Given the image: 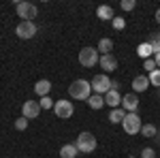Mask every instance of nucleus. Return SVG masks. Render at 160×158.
Instances as JSON below:
<instances>
[{"label": "nucleus", "mask_w": 160, "mask_h": 158, "mask_svg": "<svg viewBox=\"0 0 160 158\" xmlns=\"http://www.w3.org/2000/svg\"><path fill=\"white\" fill-rule=\"evenodd\" d=\"M49 90H51V81H49V79H38L37 84H34V92H37L41 98L47 96V94H49Z\"/></svg>", "instance_id": "14"}, {"label": "nucleus", "mask_w": 160, "mask_h": 158, "mask_svg": "<svg viewBox=\"0 0 160 158\" xmlns=\"http://www.w3.org/2000/svg\"><path fill=\"white\" fill-rule=\"evenodd\" d=\"M105 105H109L111 109H118V107L122 105V94H120L118 90H109V92L105 94Z\"/></svg>", "instance_id": "12"}, {"label": "nucleus", "mask_w": 160, "mask_h": 158, "mask_svg": "<svg viewBox=\"0 0 160 158\" xmlns=\"http://www.w3.org/2000/svg\"><path fill=\"white\" fill-rule=\"evenodd\" d=\"M156 22H158V24H160V9H158V11H156Z\"/></svg>", "instance_id": "31"}, {"label": "nucleus", "mask_w": 160, "mask_h": 158, "mask_svg": "<svg viewBox=\"0 0 160 158\" xmlns=\"http://www.w3.org/2000/svg\"><path fill=\"white\" fill-rule=\"evenodd\" d=\"M122 109L126 111V113H137V109H139V98H137L135 92L122 96Z\"/></svg>", "instance_id": "10"}, {"label": "nucleus", "mask_w": 160, "mask_h": 158, "mask_svg": "<svg viewBox=\"0 0 160 158\" xmlns=\"http://www.w3.org/2000/svg\"><path fill=\"white\" fill-rule=\"evenodd\" d=\"M53 113H56L60 120H68V118L75 113V107H73L71 100H56V105H53Z\"/></svg>", "instance_id": "7"}, {"label": "nucleus", "mask_w": 160, "mask_h": 158, "mask_svg": "<svg viewBox=\"0 0 160 158\" xmlns=\"http://www.w3.org/2000/svg\"><path fill=\"white\" fill-rule=\"evenodd\" d=\"M15 128H17V130H26V128H28V120H26L24 115H22L19 120H15Z\"/></svg>", "instance_id": "27"}, {"label": "nucleus", "mask_w": 160, "mask_h": 158, "mask_svg": "<svg viewBox=\"0 0 160 158\" xmlns=\"http://www.w3.org/2000/svg\"><path fill=\"white\" fill-rule=\"evenodd\" d=\"M149 45H152V49H154V54H158L160 51V32H154V34H149Z\"/></svg>", "instance_id": "22"}, {"label": "nucleus", "mask_w": 160, "mask_h": 158, "mask_svg": "<svg viewBox=\"0 0 160 158\" xmlns=\"http://www.w3.org/2000/svg\"><path fill=\"white\" fill-rule=\"evenodd\" d=\"M100 60V54L98 49L94 47H83L81 51H79V64L81 66H86V69H92V66H96Z\"/></svg>", "instance_id": "3"}, {"label": "nucleus", "mask_w": 160, "mask_h": 158, "mask_svg": "<svg viewBox=\"0 0 160 158\" xmlns=\"http://www.w3.org/2000/svg\"><path fill=\"white\" fill-rule=\"evenodd\" d=\"M15 11L22 17V22H34V17H37V7L32 2H17Z\"/></svg>", "instance_id": "6"}, {"label": "nucleus", "mask_w": 160, "mask_h": 158, "mask_svg": "<svg viewBox=\"0 0 160 158\" xmlns=\"http://www.w3.org/2000/svg\"><path fill=\"white\" fill-rule=\"evenodd\" d=\"M122 128L126 130V135L141 133V118H139V113H126V118L122 122Z\"/></svg>", "instance_id": "4"}, {"label": "nucleus", "mask_w": 160, "mask_h": 158, "mask_svg": "<svg viewBox=\"0 0 160 158\" xmlns=\"http://www.w3.org/2000/svg\"><path fill=\"white\" fill-rule=\"evenodd\" d=\"M77 154H79V150H77L75 143H66V145L60 147V156L62 158H77Z\"/></svg>", "instance_id": "16"}, {"label": "nucleus", "mask_w": 160, "mask_h": 158, "mask_svg": "<svg viewBox=\"0 0 160 158\" xmlns=\"http://www.w3.org/2000/svg\"><path fill=\"white\" fill-rule=\"evenodd\" d=\"M111 90V79H109V75H105V73H100V75H96L94 79H92V92L94 94H107Z\"/></svg>", "instance_id": "5"}, {"label": "nucleus", "mask_w": 160, "mask_h": 158, "mask_svg": "<svg viewBox=\"0 0 160 158\" xmlns=\"http://www.w3.org/2000/svg\"><path fill=\"white\" fill-rule=\"evenodd\" d=\"M154 60H156V66H160V51H158V54H154Z\"/></svg>", "instance_id": "30"}, {"label": "nucleus", "mask_w": 160, "mask_h": 158, "mask_svg": "<svg viewBox=\"0 0 160 158\" xmlns=\"http://www.w3.org/2000/svg\"><path fill=\"white\" fill-rule=\"evenodd\" d=\"M152 54H154V49H152V45H149L148 41H145V43H141V45L137 47V56H139V58H143V60H148Z\"/></svg>", "instance_id": "18"}, {"label": "nucleus", "mask_w": 160, "mask_h": 158, "mask_svg": "<svg viewBox=\"0 0 160 158\" xmlns=\"http://www.w3.org/2000/svg\"><path fill=\"white\" fill-rule=\"evenodd\" d=\"M141 135L148 137V139H154V137L158 135V128H156L154 124H145V126H141Z\"/></svg>", "instance_id": "21"}, {"label": "nucleus", "mask_w": 160, "mask_h": 158, "mask_svg": "<svg viewBox=\"0 0 160 158\" xmlns=\"http://www.w3.org/2000/svg\"><path fill=\"white\" fill-rule=\"evenodd\" d=\"M148 77H149V85H156V88H160V69L152 71Z\"/></svg>", "instance_id": "23"}, {"label": "nucleus", "mask_w": 160, "mask_h": 158, "mask_svg": "<svg viewBox=\"0 0 160 158\" xmlns=\"http://www.w3.org/2000/svg\"><path fill=\"white\" fill-rule=\"evenodd\" d=\"M141 158H156L154 147H143V150H141Z\"/></svg>", "instance_id": "28"}, {"label": "nucleus", "mask_w": 160, "mask_h": 158, "mask_svg": "<svg viewBox=\"0 0 160 158\" xmlns=\"http://www.w3.org/2000/svg\"><path fill=\"white\" fill-rule=\"evenodd\" d=\"M37 24L34 22H19L17 24V28H15V34L19 38H24V41H28V38H32L34 34H37Z\"/></svg>", "instance_id": "8"}, {"label": "nucleus", "mask_w": 160, "mask_h": 158, "mask_svg": "<svg viewBox=\"0 0 160 158\" xmlns=\"http://www.w3.org/2000/svg\"><path fill=\"white\" fill-rule=\"evenodd\" d=\"M53 105H56V100H51L49 96L41 98V109H53Z\"/></svg>", "instance_id": "24"}, {"label": "nucleus", "mask_w": 160, "mask_h": 158, "mask_svg": "<svg viewBox=\"0 0 160 158\" xmlns=\"http://www.w3.org/2000/svg\"><path fill=\"white\" fill-rule=\"evenodd\" d=\"M143 69H145L148 73H152V71H156V69H158V66H156V60H154V58H148V60L143 62Z\"/></svg>", "instance_id": "25"}, {"label": "nucleus", "mask_w": 160, "mask_h": 158, "mask_svg": "<svg viewBox=\"0 0 160 158\" xmlns=\"http://www.w3.org/2000/svg\"><path fill=\"white\" fill-rule=\"evenodd\" d=\"M111 24H113L115 30H122L124 26H126V22H124V17H113V22H111Z\"/></svg>", "instance_id": "29"}, {"label": "nucleus", "mask_w": 160, "mask_h": 158, "mask_svg": "<svg viewBox=\"0 0 160 158\" xmlns=\"http://www.w3.org/2000/svg\"><path fill=\"white\" fill-rule=\"evenodd\" d=\"M75 145H77V150L79 152H83V154H92L94 150H96V137L92 133H88V130H83V133H79V137H77V141H75Z\"/></svg>", "instance_id": "2"}, {"label": "nucleus", "mask_w": 160, "mask_h": 158, "mask_svg": "<svg viewBox=\"0 0 160 158\" xmlns=\"http://www.w3.org/2000/svg\"><path fill=\"white\" fill-rule=\"evenodd\" d=\"M98 64H100V69L105 71V75H107V73H113V71L118 69V58H115L113 54H107V56H100Z\"/></svg>", "instance_id": "11"}, {"label": "nucleus", "mask_w": 160, "mask_h": 158, "mask_svg": "<svg viewBox=\"0 0 160 158\" xmlns=\"http://www.w3.org/2000/svg\"><path fill=\"white\" fill-rule=\"evenodd\" d=\"M156 94H158V98H160V88H158V92H156Z\"/></svg>", "instance_id": "32"}, {"label": "nucleus", "mask_w": 160, "mask_h": 158, "mask_svg": "<svg viewBox=\"0 0 160 158\" xmlns=\"http://www.w3.org/2000/svg\"><path fill=\"white\" fill-rule=\"evenodd\" d=\"M148 88H149V77L148 75H137L135 79H132V90H135V94L145 92Z\"/></svg>", "instance_id": "13"}, {"label": "nucleus", "mask_w": 160, "mask_h": 158, "mask_svg": "<svg viewBox=\"0 0 160 158\" xmlns=\"http://www.w3.org/2000/svg\"><path fill=\"white\" fill-rule=\"evenodd\" d=\"M22 113H24L26 120H34L38 113H41V103H37V100H26L24 105H22Z\"/></svg>", "instance_id": "9"}, {"label": "nucleus", "mask_w": 160, "mask_h": 158, "mask_svg": "<svg viewBox=\"0 0 160 158\" xmlns=\"http://www.w3.org/2000/svg\"><path fill=\"white\" fill-rule=\"evenodd\" d=\"M120 7H122L124 11H132V9L137 7V2H135V0H122V2H120Z\"/></svg>", "instance_id": "26"}, {"label": "nucleus", "mask_w": 160, "mask_h": 158, "mask_svg": "<svg viewBox=\"0 0 160 158\" xmlns=\"http://www.w3.org/2000/svg\"><path fill=\"white\" fill-rule=\"evenodd\" d=\"M88 105H90V109H102V107H105V96L92 94V96L88 98Z\"/></svg>", "instance_id": "19"}, {"label": "nucleus", "mask_w": 160, "mask_h": 158, "mask_svg": "<svg viewBox=\"0 0 160 158\" xmlns=\"http://www.w3.org/2000/svg\"><path fill=\"white\" fill-rule=\"evenodd\" d=\"M96 15H98L100 19H102V22H113V17H115V15H113V9H111L109 4H100L98 9H96Z\"/></svg>", "instance_id": "15"}, {"label": "nucleus", "mask_w": 160, "mask_h": 158, "mask_svg": "<svg viewBox=\"0 0 160 158\" xmlns=\"http://www.w3.org/2000/svg\"><path fill=\"white\" fill-rule=\"evenodd\" d=\"M111 49H113V41H111V38H100L98 41V54L100 56L111 54Z\"/></svg>", "instance_id": "20"}, {"label": "nucleus", "mask_w": 160, "mask_h": 158, "mask_svg": "<svg viewBox=\"0 0 160 158\" xmlns=\"http://www.w3.org/2000/svg\"><path fill=\"white\" fill-rule=\"evenodd\" d=\"M124 118H126V111H124L122 107L111 109V113H109V122H111V124H122Z\"/></svg>", "instance_id": "17"}, {"label": "nucleus", "mask_w": 160, "mask_h": 158, "mask_svg": "<svg viewBox=\"0 0 160 158\" xmlns=\"http://www.w3.org/2000/svg\"><path fill=\"white\" fill-rule=\"evenodd\" d=\"M68 94L75 100H88L92 96V84L86 81V79H75L73 84L68 85Z\"/></svg>", "instance_id": "1"}]
</instances>
